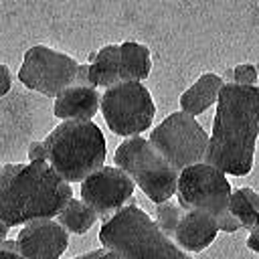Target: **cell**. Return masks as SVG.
<instances>
[{
  "instance_id": "obj_23",
  "label": "cell",
  "mask_w": 259,
  "mask_h": 259,
  "mask_svg": "<svg viewBox=\"0 0 259 259\" xmlns=\"http://www.w3.org/2000/svg\"><path fill=\"white\" fill-rule=\"evenodd\" d=\"M12 89V77H10V71L6 65L0 63V99L6 97Z\"/></svg>"
},
{
  "instance_id": "obj_13",
  "label": "cell",
  "mask_w": 259,
  "mask_h": 259,
  "mask_svg": "<svg viewBox=\"0 0 259 259\" xmlns=\"http://www.w3.org/2000/svg\"><path fill=\"white\" fill-rule=\"evenodd\" d=\"M101 105V95L95 87L71 85L55 97L53 115L61 121H91Z\"/></svg>"
},
{
  "instance_id": "obj_20",
  "label": "cell",
  "mask_w": 259,
  "mask_h": 259,
  "mask_svg": "<svg viewBox=\"0 0 259 259\" xmlns=\"http://www.w3.org/2000/svg\"><path fill=\"white\" fill-rule=\"evenodd\" d=\"M257 81V69L251 63H241L233 69V83L243 87H253Z\"/></svg>"
},
{
  "instance_id": "obj_5",
  "label": "cell",
  "mask_w": 259,
  "mask_h": 259,
  "mask_svg": "<svg viewBox=\"0 0 259 259\" xmlns=\"http://www.w3.org/2000/svg\"><path fill=\"white\" fill-rule=\"evenodd\" d=\"M113 162L134 180V184L144 190V194L154 204H162L176 194L178 172L170 168V164L154 150L146 138H125L117 146Z\"/></svg>"
},
{
  "instance_id": "obj_16",
  "label": "cell",
  "mask_w": 259,
  "mask_h": 259,
  "mask_svg": "<svg viewBox=\"0 0 259 259\" xmlns=\"http://www.w3.org/2000/svg\"><path fill=\"white\" fill-rule=\"evenodd\" d=\"M152 71L150 49L146 45L125 40L119 45V81H138L148 79Z\"/></svg>"
},
{
  "instance_id": "obj_29",
  "label": "cell",
  "mask_w": 259,
  "mask_h": 259,
  "mask_svg": "<svg viewBox=\"0 0 259 259\" xmlns=\"http://www.w3.org/2000/svg\"><path fill=\"white\" fill-rule=\"evenodd\" d=\"M6 235H8V227L0 223V247H2V243L6 241Z\"/></svg>"
},
{
  "instance_id": "obj_27",
  "label": "cell",
  "mask_w": 259,
  "mask_h": 259,
  "mask_svg": "<svg viewBox=\"0 0 259 259\" xmlns=\"http://www.w3.org/2000/svg\"><path fill=\"white\" fill-rule=\"evenodd\" d=\"M241 192L245 194V198L255 206V210L259 212V194L253 190V188H249V186H241Z\"/></svg>"
},
{
  "instance_id": "obj_1",
  "label": "cell",
  "mask_w": 259,
  "mask_h": 259,
  "mask_svg": "<svg viewBox=\"0 0 259 259\" xmlns=\"http://www.w3.org/2000/svg\"><path fill=\"white\" fill-rule=\"evenodd\" d=\"M259 136V87L225 83L208 136L204 164L231 176H247L253 168Z\"/></svg>"
},
{
  "instance_id": "obj_10",
  "label": "cell",
  "mask_w": 259,
  "mask_h": 259,
  "mask_svg": "<svg viewBox=\"0 0 259 259\" xmlns=\"http://www.w3.org/2000/svg\"><path fill=\"white\" fill-rule=\"evenodd\" d=\"M134 180L117 166H103L81 182V200L101 219L109 221L134 198Z\"/></svg>"
},
{
  "instance_id": "obj_24",
  "label": "cell",
  "mask_w": 259,
  "mask_h": 259,
  "mask_svg": "<svg viewBox=\"0 0 259 259\" xmlns=\"http://www.w3.org/2000/svg\"><path fill=\"white\" fill-rule=\"evenodd\" d=\"M217 227H219V231H225V233H235V231H239L241 229V225H239V221L229 212V214H225L219 223H217Z\"/></svg>"
},
{
  "instance_id": "obj_4",
  "label": "cell",
  "mask_w": 259,
  "mask_h": 259,
  "mask_svg": "<svg viewBox=\"0 0 259 259\" xmlns=\"http://www.w3.org/2000/svg\"><path fill=\"white\" fill-rule=\"evenodd\" d=\"M42 142L49 166L69 184L83 182L105 166V136L93 121H61Z\"/></svg>"
},
{
  "instance_id": "obj_30",
  "label": "cell",
  "mask_w": 259,
  "mask_h": 259,
  "mask_svg": "<svg viewBox=\"0 0 259 259\" xmlns=\"http://www.w3.org/2000/svg\"><path fill=\"white\" fill-rule=\"evenodd\" d=\"M221 79H223L225 83H233V69H227V71H225V75H223Z\"/></svg>"
},
{
  "instance_id": "obj_8",
  "label": "cell",
  "mask_w": 259,
  "mask_h": 259,
  "mask_svg": "<svg viewBox=\"0 0 259 259\" xmlns=\"http://www.w3.org/2000/svg\"><path fill=\"white\" fill-rule=\"evenodd\" d=\"M231 182L221 170L200 162L178 174L176 194L182 210H196L212 217L217 223L229 214Z\"/></svg>"
},
{
  "instance_id": "obj_9",
  "label": "cell",
  "mask_w": 259,
  "mask_h": 259,
  "mask_svg": "<svg viewBox=\"0 0 259 259\" xmlns=\"http://www.w3.org/2000/svg\"><path fill=\"white\" fill-rule=\"evenodd\" d=\"M79 63L47 45H34L24 53L18 81L45 97H57L71 85H75Z\"/></svg>"
},
{
  "instance_id": "obj_15",
  "label": "cell",
  "mask_w": 259,
  "mask_h": 259,
  "mask_svg": "<svg viewBox=\"0 0 259 259\" xmlns=\"http://www.w3.org/2000/svg\"><path fill=\"white\" fill-rule=\"evenodd\" d=\"M89 85L91 87H113L119 83V45H105L89 57Z\"/></svg>"
},
{
  "instance_id": "obj_28",
  "label": "cell",
  "mask_w": 259,
  "mask_h": 259,
  "mask_svg": "<svg viewBox=\"0 0 259 259\" xmlns=\"http://www.w3.org/2000/svg\"><path fill=\"white\" fill-rule=\"evenodd\" d=\"M103 253H105V249L101 247V249H93L89 253H83V255H77V257H71V259H99Z\"/></svg>"
},
{
  "instance_id": "obj_22",
  "label": "cell",
  "mask_w": 259,
  "mask_h": 259,
  "mask_svg": "<svg viewBox=\"0 0 259 259\" xmlns=\"http://www.w3.org/2000/svg\"><path fill=\"white\" fill-rule=\"evenodd\" d=\"M0 259H22L16 241L6 239V241L2 243V247H0Z\"/></svg>"
},
{
  "instance_id": "obj_31",
  "label": "cell",
  "mask_w": 259,
  "mask_h": 259,
  "mask_svg": "<svg viewBox=\"0 0 259 259\" xmlns=\"http://www.w3.org/2000/svg\"><path fill=\"white\" fill-rule=\"evenodd\" d=\"M99 259H119V257H117V255H113L111 251H107V249H105V253H103Z\"/></svg>"
},
{
  "instance_id": "obj_18",
  "label": "cell",
  "mask_w": 259,
  "mask_h": 259,
  "mask_svg": "<svg viewBox=\"0 0 259 259\" xmlns=\"http://www.w3.org/2000/svg\"><path fill=\"white\" fill-rule=\"evenodd\" d=\"M229 212L239 221V225L243 229H253L255 223H257V217L259 212L255 210V206L245 198V194L241 192V188H235L231 192V198H229Z\"/></svg>"
},
{
  "instance_id": "obj_11",
  "label": "cell",
  "mask_w": 259,
  "mask_h": 259,
  "mask_svg": "<svg viewBox=\"0 0 259 259\" xmlns=\"http://www.w3.org/2000/svg\"><path fill=\"white\" fill-rule=\"evenodd\" d=\"M16 245L22 259H61L69 247V233L53 219L34 221L20 229Z\"/></svg>"
},
{
  "instance_id": "obj_2",
  "label": "cell",
  "mask_w": 259,
  "mask_h": 259,
  "mask_svg": "<svg viewBox=\"0 0 259 259\" xmlns=\"http://www.w3.org/2000/svg\"><path fill=\"white\" fill-rule=\"evenodd\" d=\"M71 198V184L49 162L0 164V223L8 229L55 219Z\"/></svg>"
},
{
  "instance_id": "obj_17",
  "label": "cell",
  "mask_w": 259,
  "mask_h": 259,
  "mask_svg": "<svg viewBox=\"0 0 259 259\" xmlns=\"http://www.w3.org/2000/svg\"><path fill=\"white\" fill-rule=\"evenodd\" d=\"M97 221V214L79 198H71L67 206L57 214V223L73 235H85Z\"/></svg>"
},
{
  "instance_id": "obj_14",
  "label": "cell",
  "mask_w": 259,
  "mask_h": 259,
  "mask_svg": "<svg viewBox=\"0 0 259 259\" xmlns=\"http://www.w3.org/2000/svg\"><path fill=\"white\" fill-rule=\"evenodd\" d=\"M223 85H225V81L217 73L200 75L194 81V85H190L180 95V111H184V113H188L192 117L204 113L212 103H217Z\"/></svg>"
},
{
  "instance_id": "obj_3",
  "label": "cell",
  "mask_w": 259,
  "mask_h": 259,
  "mask_svg": "<svg viewBox=\"0 0 259 259\" xmlns=\"http://www.w3.org/2000/svg\"><path fill=\"white\" fill-rule=\"evenodd\" d=\"M99 243L119 259H192L156 227L134 198L103 223Z\"/></svg>"
},
{
  "instance_id": "obj_21",
  "label": "cell",
  "mask_w": 259,
  "mask_h": 259,
  "mask_svg": "<svg viewBox=\"0 0 259 259\" xmlns=\"http://www.w3.org/2000/svg\"><path fill=\"white\" fill-rule=\"evenodd\" d=\"M28 162H47V146L40 140H30L26 146Z\"/></svg>"
},
{
  "instance_id": "obj_6",
  "label": "cell",
  "mask_w": 259,
  "mask_h": 259,
  "mask_svg": "<svg viewBox=\"0 0 259 259\" xmlns=\"http://www.w3.org/2000/svg\"><path fill=\"white\" fill-rule=\"evenodd\" d=\"M148 142L170 168L180 174L182 170L204 162L208 134L192 115L174 111L150 132Z\"/></svg>"
},
{
  "instance_id": "obj_25",
  "label": "cell",
  "mask_w": 259,
  "mask_h": 259,
  "mask_svg": "<svg viewBox=\"0 0 259 259\" xmlns=\"http://www.w3.org/2000/svg\"><path fill=\"white\" fill-rule=\"evenodd\" d=\"M247 247H249L251 251L259 253V217H257V223H255V227L251 229V233H249V237H247Z\"/></svg>"
},
{
  "instance_id": "obj_19",
  "label": "cell",
  "mask_w": 259,
  "mask_h": 259,
  "mask_svg": "<svg viewBox=\"0 0 259 259\" xmlns=\"http://www.w3.org/2000/svg\"><path fill=\"white\" fill-rule=\"evenodd\" d=\"M182 208H180V204H176V202H172V200H166V202H162V204H156V219H154V223H156V227L168 237V239H172L174 237V231H176V227H178V221H180V217H182Z\"/></svg>"
},
{
  "instance_id": "obj_7",
  "label": "cell",
  "mask_w": 259,
  "mask_h": 259,
  "mask_svg": "<svg viewBox=\"0 0 259 259\" xmlns=\"http://www.w3.org/2000/svg\"><path fill=\"white\" fill-rule=\"evenodd\" d=\"M101 115L115 136L134 138L152 127L156 105L144 83L119 81L101 95Z\"/></svg>"
},
{
  "instance_id": "obj_12",
  "label": "cell",
  "mask_w": 259,
  "mask_h": 259,
  "mask_svg": "<svg viewBox=\"0 0 259 259\" xmlns=\"http://www.w3.org/2000/svg\"><path fill=\"white\" fill-rule=\"evenodd\" d=\"M219 227L217 221L204 212H196V210H184L178 227L174 231L172 241L176 243L178 249H182L184 253H198L204 251L214 239H217Z\"/></svg>"
},
{
  "instance_id": "obj_26",
  "label": "cell",
  "mask_w": 259,
  "mask_h": 259,
  "mask_svg": "<svg viewBox=\"0 0 259 259\" xmlns=\"http://www.w3.org/2000/svg\"><path fill=\"white\" fill-rule=\"evenodd\" d=\"M75 85H81V87H87V85H89V65H79V67H77ZM89 87H91V85H89Z\"/></svg>"
}]
</instances>
